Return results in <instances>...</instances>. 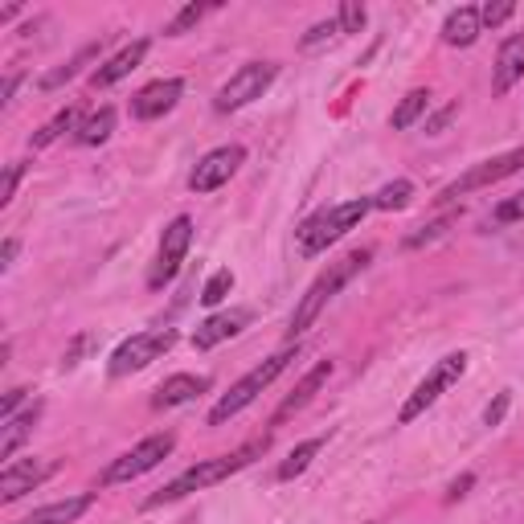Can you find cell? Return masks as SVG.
Wrapping results in <instances>:
<instances>
[{
	"label": "cell",
	"instance_id": "23",
	"mask_svg": "<svg viewBox=\"0 0 524 524\" xmlns=\"http://www.w3.org/2000/svg\"><path fill=\"white\" fill-rule=\"evenodd\" d=\"M98 54H103V41H90V45H82L78 54H74L66 66H57V70H49L45 78H41V86H45V90H57V86H62V82H70L74 74H78L86 62H95Z\"/></svg>",
	"mask_w": 524,
	"mask_h": 524
},
{
	"label": "cell",
	"instance_id": "16",
	"mask_svg": "<svg viewBox=\"0 0 524 524\" xmlns=\"http://www.w3.org/2000/svg\"><path fill=\"white\" fill-rule=\"evenodd\" d=\"M332 368H336L332 360H319V365L311 368V373L303 377V381L295 385V389H291V393H287V398H283V406L275 409V422H287V418H291L295 409H303V406H307V401L316 398L319 389H324V381H328V377H332Z\"/></svg>",
	"mask_w": 524,
	"mask_h": 524
},
{
	"label": "cell",
	"instance_id": "20",
	"mask_svg": "<svg viewBox=\"0 0 524 524\" xmlns=\"http://www.w3.org/2000/svg\"><path fill=\"white\" fill-rule=\"evenodd\" d=\"M144 57H147V41H131L127 49H119V54L111 57V62H103V66H98V70H95V78H90V82H95V86H115V82H119V78H127V74L136 70V66L144 62Z\"/></svg>",
	"mask_w": 524,
	"mask_h": 524
},
{
	"label": "cell",
	"instance_id": "14",
	"mask_svg": "<svg viewBox=\"0 0 524 524\" xmlns=\"http://www.w3.org/2000/svg\"><path fill=\"white\" fill-rule=\"evenodd\" d=\"M246 324H250V311H246V307L217 311V316H209V319H201V324H196V332H193V348H196V352H209V348H217L221 340H229V336H237Z\"/></svg>",
	"mask_w": 524,
	"mask_h": 524
},
{
	"label": "cell",
	"instance_id": "11",
	"mask_svg": "<svg viewBox=\"0 0 524 524\" xmlns=\"http://www.w3.org/2000/svg\"><path fill=\"white\" fill-rule=\"evenodd\" d=\"M242 160H246V147L242 144L213 147V152H205L201 160H196L193 176H188V188H193V193H213V188H221L229 176H234Z\"/></svg>",
	"mask_w": 524,
	"mask_h": 524
},
{
	"label": "cell",
	"instance_id": "7",
	"mask_svg": "<svg viewBox=\"0 0 524 524\" xmlns=\"http://www.w3.org/2000/svg\"><path fill=\"white\" fill-rule=\"evenodd\" d=\"M172 344H176V328H152V332L131 336V340H123L119 348L111 352V377L139 373V368H147L152 360H160Z\"/></svg>",
	"mask_w": 524,
	"mask_h": 524
},
{
	"label": "cell",
	"instance_id": "12",
	"mask_svg": "<svg viewBox=\"0 0 524 524\" xmlns=\"http://www.w3.org/2000/svg\"><path fill=\"white\" fill-rule=\"evenodd\" d=\"M54 471H57L54 458H21V463L13 458V463H5V471H0V499L13 504V499H21L25 491L41 488Z\"/></svg>",
	"mask_w": 524,
	"mask_h": 524
},
{
	"label": "cell",
	"instance_id": "41",
	"mask_svg": "<svg viewBox=\"0 0 524 524\" xmlns=\"http://www.w3.org/2000/svg\"><path fill=\"white\" fill-rule=\"evenodd\" d=\"M16 86H21V78H8V82H5V95H0V103H5V106H8V103H13Z\"/></svg>",
	"mask_w": 524,
	"mask_h": 524
},
{
	"label": "cell",
	"instance_id": "3",
	"mask_svg": "<svg viewBox=\"0 0 524 524\" xmlns=\"http://www.w3.org/2000/svg\"><path fill=\"white\" fill-rule=\"evenodd\" d=\"M373 209V196H357V201L332 205V209H319L303 221L295 234H299V250L303 254H324L332 242H340L348 229H357L365 221V213Z\"/></svg>",
	"mask_w": 524,
	"mask_h": 524
},
{
	"label": "cell",
	"instance_id": "8",
	"mask_svg": "<svg viewBox=\"0 0 524 524\" xmlns=\"http://www.w3.org/2000/svg\"><path fill=\"white\" fill-rule=\"evenodd\" d=\"M275 78H278V66H275V62H250V66H242V70L229 74V82L217 90L213 106H217L221 115L242 111L246 103H254V98L267 95L270 82H275Z\"/></svg>",
	"mask_w": 524,
	"mask_h": 524
},
{
	"label": "cell",
	"instance_id": "40",
	"mask_svg": "<svg viewBox=\"0 0 524 524\" xmlns=\"http://www.w3.org/2000/svg\"><path fill=\"white\" fill-rule=\"evenodd\" d=\"M16 250H21V242H16V237H5V246H0V270H8V267H13Z\"/></svg>",
	"mask_w": 524,
	"mask_h": 524
},
{
	"label": "cell",
	"instance_id": "32",
	"mask_svg": "<svg viewBox=\"0 0 524 524\" xmlns=\"http://www.w3.org/2000/svg\"><path fill=\"white\" fill-rule=\"evenodd\" d=\"M336 21H340V33H360V29H365V5L344 0L340 13H336Z\"/></svg>",
	"mask_w": 524,
	"mask_h": 524
},
{
	"label": "cell",
	"instance_id": "29",
	"mask_svg": "<svg viewBox=\"0 0 524 524\" xmlns=\"http://www.w3.org/2000/svg\"><path fill=\"white\" fill-rule=\"evenodd\" d=\"M205 13H209V5H185V8H180V13L168 21V29H164V33H168V37H185V33L193 29V25L201 21Z\"/></svg>",
	"mask_w": 524,
	"mask_h": 524
},
{
	"label": "cell",
	"instance_id": "39",
	"mask_svg": "<svg viewBox=\"0 0 524 524\" xmlns=\"http://www.w3.org/2000/svg\"><path fill=\"white\" fill-rule=\"evenodd\" d=\"M471 483H475V475H471V471H467V475H458V479L447 488V504H455L458 496H467V488H471Z\"/></svg>",
	"mask_w": 524,
	"mask_h": 524
},
{
	"label": "cell",
	"instance_id": "5",
	"mask_svg": "<svg viewBox=\"0 0 524 524\" xmlns=\"http://www.w3.org/2000/svg\"><path fill=\"white\" fill-rule=\"evenodd\" d=\"M172 447H176V434H147L144 442H136L131 450H123L119 458H111L106 463V471L98 475V483L103 488H115V483H131V479H139V475H147L152 467H160L164 458L172 455Z\"/></svg>",
	"mask_w": 524,
	"mask_h": 524
},
{
	"label": "cell",
	"instance_id": "35",
	"mask_svg": "<svg viewBox=\"0 0 524 524\" xmlns=\"http://www.w3.org/2000/svg\"><path fill=\"white\" fill-rule=\"evenodd\" d=\"M508 406H512V389H499L496 401H491V406L483 409V426H499V422H504Z\"/></svg>",
	"mask_w": 524,
	"mask_h": 524
},
{
	"label": "cell",
	"instance_id": "38",
	"mask_svg": "<svg viewBox=\"0 0 524 524\" xmlns=\"http://www.w3.org/2000/svg\"><path fill=\"white\" fill-rule=\"evenodd\" d=\"M455 115H458V106H455V103H450V106H447V111H438V115H434V119H430V123H426V136H438V131H442V127H447V123H450V119H455Z\"/></svg>",
	"mask_w": 524,
	"mask_h": 524
},
{
	"label": "cell",
	"instance_id": "1",
	"mask_svg": "<svg viewBox=\"0 0 524 524\" xmlns=\"http://www.w3.org/2000/svg\"><path fill=\"white\" fill-rule=\"evenodd\" d=\"M270 447V438L262 434V438H254V442H246V447H237L234 455H217V458H201V463H193L188 471H180L172 483H164L156 496H147V504L144 508H160V504H176V499H185V496H193V491H201V488H209V483H221V479H229L234 471H242L246 463H254V455H262V450Z\"/></svg>",
	"mask_w": 524,
	"mask_h": 524
},
{
	"label": "cell",
	"instance_id": "19",
	"mask_svg": "<svg viewBox=\"0 0 524 524\" xmlns=\"http://www.w3.org/2000/svg\"><path fill=\"white\" fill-rule=\"evenodd\" d=\"M37 418H41V401H29V406H25L21 414H13L5 426H0V458H8V463H13L16 447H21V442L33 434Z\"/></svg>",
	"mask_w": 524,
	"mask_h": 524
},
{
	"label": "cell",
	"instance_id": "15",
	"mask_svg": "<svg viewBox=\"0 0 524 524\" xmlns=\"http://www.w3.org/2000/svg\"><path fill=\"white\" fill-rule=\"evenodd\" d=\"M520 78H524V33H512V37L499 45L496 66H491V90L504 95V90H512Z\"/></svg>",
	"mask_w": 524,
	"mask_h": 524
},
{
	"label": "cell",
	"instance_id": "42",
	"mask_svg": "<svg viewBox=\"0 0 524 524\" xmlns=\"http://www.w3.org/2000/svg\"><path fill=\"white\" fill-rule=\"evenodd\" d=\"M16 13H21V5H5V8H0V21H13Z\"/></svg>",
	"mask_w": 524,
	"mask_h": 524
},
{
	"label": "cell",
	"instance_id": "34",
	"mask_svg": "<svg viewBox=\"0 0 524 524\" xmlns=\"http://www.w3.org/2000/svg\"><path fill=\"white\" fill-rule=\"evenodd\" d=\"M491 217H496L499 226H508V221H520V217H524V188H520L516 196H508V201H499Z\"/></svg>",
	"mask_w": 524,
	"mask_h": 524
},
{
	"label": "cell",
	"instance_id": "17",
	"mask_svg": "<svg viewBox=\"0 0 524 524\" xmlns=\"http://www.w3.org/2000/svg\"><path fill=\"white\" fill-rule=\"evenodd\" d=\"M209 389V377H196V373H176V377H168V381L156 389V398H152V406L156 409H172V406H185V401H193L196 393H205Z\"/></svg>",
	"mask_w": 524,
	"mask_h": 524
},
{
	"label": "cell",
	"instance_id": "27",
	"mask_svg": "<svg viewBox=\"0 0 524 524\" xmlns=\"http://www.w3.org/2000/svg\"><path fill=\"white\" fill-rule=\"evenodd\" d=\"M409 196H414V185L409 180H393V185H385L381 193H373V209H406Z\"/></svg>",
	"mask_w": 524,
	"mask_h": 524
},
{
	"label": "cell",
	"instance_id": "33",
	"mask_svg": "<svg viewBox=\"0 0 524 524\" xmlns=\"http://www.w3.org/2000/svg\"><path fill=\"white\" fill-rule=\"evenodd\" d=\"M512 13H516V5H512V0H488V5L479 8V16H483V25H488V29H496V25H504Z\"/></svg>",
	"mask_w": 524,
	"mask_h": 524
},
{
	"label": "cell",
	"instance_id": "28",
	"mask_svg": "<svg viewBox=\"0 0 524 524\" xmlns=\"http://www.w3.org/2000/svg\"><path fill=\"white\" fill-rule=\"evenodd\" d=\"M229 291H234V270H229V267H221V270H213V275H209V283L201 287V303H205V307H217V303L226 299Z\"/></svg>",
	"mask_w": 524,
	"mask_h": 524
},
{
	"label": "cell",
	"instance_id": "25",
	"mask_svg": "<svg viewBox=\"0 0 524 524\" xmlns=\"http://www.w3.org/2000/svg\"><path fill=\"white\" fill-rule=\"evenodd\" d=\"M430 111V90H409L406 98L398 103V111H393V131H406V127H414L422 115Z\"/></svg>",
	"mask_w": 524,
	"mask_h": 524
},
{
	"label": "cell",
	"instance_id": "10",
	"mask_svg": "<svg viewBox=\"0 0 524 524\" xmlns=\"http://www.w3.org/2000/svg\"><path fill=\"white\" fill-rule=\"evenodd\" d=\"M188 246H193V217H185V213H180V217H172L168 229H164L160 254H156V267H152V275H147V287L172 283V278H176V270L185 267Z\"/></svg>",
	"mask_w": 524,
	"mask_h": 524
},
{
	"label": "cell",
	"instance_id": "4",
	"mask_svg": "<svg viewBox=\"0 0 524 524\" xmlns=\"http://www.w3.org/2000/svg\"><path fill=\"white\" fill-rule=\"evenodd\" d=\"M295 352H299V348H283V352H275V357H270V360H262V365H254L250 373H246L237 385H229V393H221V398H217V406L209 409V426H221V422H229V418H237V414H242V409L250 406V401L258 398V393L267 389V385L275 381L278 373H287V365H291V360H295Z\"/></svg>",
	"mask_w": 524,
	"mask_h": 524
},
{
	"label": "cell",
	"instance_id": "6",
	"mask_svg": "<svg viewBox=\"0 0 524 524\" xmlns=\"http://www.w3.org/2000/svg\"><path fill=\"white\" fill-rule=\"evenodd\" d=\"M463 373H467V352H450V357H442L438 365H434L430 373H426L422 381H418V389L406 398V406H401L398 422H401V426H409L414 418H422L426 409H430L434 401H438L442 393H447L450 385H455Z\"/></svg>",
	"mask_w": 524,
	"mask_h": 524
},
{
	"label": "cell",
	"instance_id": "2",
	"mask_svg": "<svg viewBox=\"0 0 524 524\" xmlns=\"http://www.w3.org/2000/svg\"><path fill=\"white\" fill-rule=\"evenodd\" d=\"M368 258H373V246H360V250H348L344 258H336L332 267H328L324 275H319L316 283L307 287V291H303V299L295 303V316H291V328H287V332H291V336H303V332H307V328L319 319L324 303L332 299V295L340 291V287L348 283L352 275H360V270L368 267Z\"/></svg>",
	"mask_w": 524,
	"mask_h": 524
},
{
	"label": "cell",
	"instance_id": "21",
	"mask_svg": "<svg viewBox=\"0 0 524 524\" xmlns=\"http://www.w3.org/2000/svg\"><path fill=\"white\" fill-rule=\"evenodd\" d=\"M90 504H95V496H90V491H82V496H70V499H57V504L37 508V512H29L21 524H74Z\"/></svg>",
	"mask_w": 524,
	"mask_h": 524
},
{
	"label": "cell",
	"instance_id": "30",
	"mask_svg": "<svg viewBox=\"0 0 524 524\" xmlns=\"http://www.w3.org/2000/svg\"><path fill=\"white\" fill-rule=\"evenodd\" d=\"M455 221H458V213H447V217H438V221H430V226H422V234H409L406 246H409V250H418V246H426V242H434V237H442L450 226H455Z\"/></svg>",
	"mask_w": 524,
	"mask_h": 524
},
{
	"label": "cell",
	"instance_id": "36",
	"mask_svg": "<svg viewBox=\"0 0 524 524\" xmlns=\"http://www.w3.org/2000/svg\"><path fill=\"white\" fill-rule=\"evenodd\" d=\"M25 176V164H8V172H5V185H0V205H8L13 201V193H16V180Z\"/></svg>",
	"mask_w": 524,
	"mask_h": 524
},
{
	"label": "cell",
	"instance_id": "18",
	"mask_svg": "<svg viewBox=\"0 0 524 524\" xmlns=\"http://www.w3.org/2000/svg\"><path fill=\"white\" fill-rule=\"evenodd\" d=\"M479 33H483V16H479V8H475V5L455 8V13L447 16V25H442V41H447V45H458V49L475 45Z\"/></svg>",
	"mask_w": 524,
	"mask_h": 524
},
{
	"label": "cell",
	"instance_id": "37",
	"mask_svg": "<svg viewBox=\"0 0 524 524\" xmlns=\"http://www.w3.org/2000/svg\"><path fill=\"white\" fill-rule=\"evenodd\" d=\"M25 398H29V389H8V393H5V401H0V418L8 422V418L16 414V406H21Z\"/></svg>",
	"mask_w": 524,
	"mask_h": 524
},
{
	"label": "cell",
	"instance_id": "13",
	"mask_svg": "<svg viewBox=\"0 0 524 524\" xmlns=\"http://www.w3.org/2000/svg\"><path fill=\"white\" fill-rule=\"evenodd\" d=\"M180 95H185V82L180 78L147 82V86L131 98V115H136V119H160V115H168L172 106L180 103Z\"/></svg>",
	"mask_w": 524,
	"mask_h": 524
},
{
	"label": "cell",
	"instance_id": "24",
	"mask_svg": "<svg viewBox=\"0 0 524 524\" xmlns=\"http://www.w3.org/2000/svg\"><path fill=\"white\" fill-rule=\"evenodd\" d=\"M324 434H319V438H307V442H299V447H295L291 450V455H287L283 458V463H278V479H295V475H303V471H307V467H311V458H316L319 455V450H324Z\"/></svg>",
	"mask_w": 524,
	"mask_h": 524
},
{
	"label": "cell",
	"instance_id": "31",
	"mask_svg": "<svg viewBox=\"0 0 524 524\" xmlns=\"http://www.w3.org/2000/svg\"><path fill=\"white\" fill-rule=\"evenodd\" d=\"M336 33H340V21H336V16H328V21H316L307 33H303L299 45L303 49H316V45H324L328 37H336Z\"/></svg>",
	"mask_w": 524,
	"mask_h": 524
},
{
	"label": "cell",
	"instance_id": "26",
	"mask_svg": "<svg viewBox=\"0 0 524 524\" xmlns=\"http://www.w3.org/2000/svg\"><path fill=\"white\" fill-rule=\"evenodd\" d=\"M74 123H78V111H74V106H66V111H57L54 119H49L45 127H41L37 136L29 139V144H33V147H49V144H54V139H62L66 131H74Z\"/></svg>",
	"mask_w": 524,
	"mask_h": 524
},
{
	"label": "cell",
	"instance_id": "9",
	"mask_svg": "<svg viewBox=\"0 0 524 524\" xmlns=\"http://www.w3.org/2000/svg\"><path fill=\"white\" fill-rule=\"evenodd\" d=\"M524 168V147H512V152H504V156H491V160H483V164H475V168H467L458 180H450L447 188H442L434 201H458L463 193H475V188H488V185H496V180H504V176H512V172H520Z\"/></svg>",
	"mask_w": 524,
	"mask_h": 524
},
{
	"label": "cell",
	"instance_id": "22",
	"mask_svg": "<svg viewBox=\"0 0 524 524\" xmlns=\"http://www.w3.org/2000/svg\"><path fill=\"white\" fill-rule=\"evenodd\" d=\"M111 131H115V106H98L90 119L78 123L74 139H78V144H86V147H98V144H106V139H111Z\"/></svg>",
	"mask_w": 524,
	"mask_h": 524
}]
</instances>
